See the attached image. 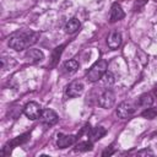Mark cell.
Wrapping results in <instances>:
<instances>
[{
  "label": "cell",
  "mask_w": 157,
  "mask_h": 157,
  "mask_svg": "<svg viewBox=\"0 0 157 157\" xmlns=\"http://www.w3.org/2000/svg\"><path fill=\"white\" fill-rule=\"evenodd\" d=\"M64 47H65V44H61L60 47H56V48L54 49L53 55H52V66H54V65L56 64V61H58V59H59V56H60V54H61Z\"/></svg>",
  "instance_id": "d6986e66"
},
{
  "label": "cell",
  "mask_w": 157,
  "mask_h": 157,
  "mask_svg": "<svg viewBox=\"0 0 157 157\" xmlns=\"http://www.w3.org/2000/svg\"><path fill=\"white\" fill-rule=\"evenodd\" d=\"M141 117L146 118V119H153L157 117V108H145L142 112H141Z\"/></svg>",
  "instance_id": "ac0fdd59"
},
{
  "label": "cell",
  "mask_w": 157,
  "mask_h": 157,
  "mask_svg": "<svg viewBox=\"0 0 157 157\" xmlns=\"http://www.w3.org/2000/svg\"><path fill=\"white\" fill-rule=\"evenodd\" d=\"M25 58H26L27 61L34 64V63H39L40 60H43L44 59V54L39 49H27V52L25 54Z\"/></svg>",
  "instance_id": "8fae6325"
},
{
  "label": "cell",
  "mask_w": 157,
  "mask_h": 157,
  "mask_svg": "<svg viewBox=\"0 0 157 157\" xmlns=\"http://www.w3.org/2000/svg\"><path fill=\"white\" fill-rule=\"evenodd\" d=\"M29 137H31V134H29V132H26V134H22V135H20V136L15 137L13 140L9 141V142L2 147V152H1V155H2V156H9L10 152H11V150H12L15 146L26 144V142L29 140Z\"/></svg>",
  "instance_id": "277c9868"
},
{
  "label": "cell",
  "mask_w": 157,
  "mask_h": 157,
  "mask_svg": "<svg viewBox=\"0 0 157 157\" xmlns=\"http://www.w3.org/2000/svg\"><path fill=\"white\" fill-rule=\"evenodd\" d=\"M148 0H136L135 4H134V11H141L142 7L147 4Z\"/></svg>",
  "instance_id": "44dd1931"
},
{
  "label": "cell",
  "mask_w": 157,
  "mask_h": 157,
  "mask_svg": "<svg viewBox=\"0 0 157 157\" xmlns=\"http://www.w3.org/2000/svg\"><path fill=\"white\" fill-rule=\"evenodd\" d=\"M83 90H85V86H83L82 81L75 80V81H72V82L66 87L65 93H66L67 97L74 98V97H77V96H80V94H82Z\"/></svg>",
  "instance_id": "52a82bcc"
},
{
  "label": "cell",
  "mask_w": 157,
  "mask_h": 157,
  "mask_svg": "<svg viewBox=\"0 0 157 157\" xmlns=\"http://www.w3.org/2000/svg\"><path fill=\"white\" fill-rule=\"evenodd\" d=\"M103 81H104V83L105 85H108V86H112L114 82H115V78H114V75L110 72V71H107L104 75H103Z\"/></svg>",
  "instance_id": "ffe728a7"
},
{
  "label": "cell",
  "mask_w": 157,
  "mask_h": 157,
  "mask_svg": "<svg viewBox=\"0 0 157 157\" xmlns=\"http://www.w3.org/2000/svg\"><path fill=\"white\" fill-rule=\"evenodd\" d=\"M107 44H108V47L110 49H118L120 47V44H121V34H120V32H117V31L112 32L107 38Z\"/></svg>",
  "instance_id": "4fadbf2b"
},
{
  "label": "cell",
  "mask_w": 157,
  "mask_h": 157,
  "mask_svg": "<svg viewBox=\"0 0 157 157\" xmlns=\"http://www.w3.org/2000/svg\"><path fill=\"white\" fill-rule=\"evenodd\" d=\"M135 112H136V105L130 101L121 102L117 108V115L120 119H128V118L132 117L135 114Z\"/></svg>",
  "instance_id": "3957f363"
},
{
  "label": "cell",
  "mask_w": 157,
  "mask_h": 157,
  "mask_svg": "<svg viewBox=\"0 0 157 157\" xmlns=\"http://www.w3.org/2000/svg\"><path fill=\"white\" fill-rule=\"evenodd\" d=\"M39 38V33L31 29H22L12 33L9 38V47L16 52H21L33 45Z\"/></svg>",
  "instance_id": "6da1fadb"
},
{
  "label": "cell",
  "mask_w": 157,
  "mask_h": 157,
  "mask_svg": "<svg viewBox=\"0 0 157 157\" xmlns=\"http://www.w3.org/2000/svg\"><path fill=\"white\" fill-rule=\"evenodd\" d=\"M136 104L142 108H148L153 104V96L151 93H144L137 98Z\"/></svg>",
  "instance_id": "9a60e30c"
},
{
  "label": "cell",
  "mask_w": 157,
  "mask_h": 157,
  "mask_svg": "<svg viewBox=\"0 0 157 157\" xmlns=\"http://www.w3.org/2000/svg\"><path fill=\"white\" fill-rule=\"evenodd\" d=\"M105 134H107L105 128H103V126L99 125V126H96V128L90 129L88 132H87V136H88V140H91L92 142H96L99 139H102Z\"/></svg>",
  "instance_id": "7c38bea8"
},
{
  "label": "cell",
  "mask_w": 157,
  "mask_h": 157,
  "mask_svg": "<svg viewBox=\"0 0 157 157\" xmlns=\"http://www.w3.org/2000/svg\"><path fill=\"white\" fill-rule=\"evenodd\" d=\"M93 148V142L91 140L87 141H81L76 145L75 151H80V152H86V151H91Z\"/></svg>",
  "instance_id": "e0dca14e"
},
{
  "label": "cell",
  "mask_w": 157,
  "mask_h": 157,
  "mask_svg": "<svg viewBox=\"0 0 157 157\" xmlns=\"http://www.w3.org/2000/svg\"><path fill=\"white\" fill-rule=\"evenodd\" d=\"M107 70H108V61L105 59H99L91 66V69L86 74V78L90 82H96L103 77V75L107 72Z\"/></svg>",
  "instance_id": "7a4b0ae2"
},
{
  "label": "cell",
  "mask_w": 157,
  "mask_h": 157,
  "mask_svg": "<svg viewBox=\"0 0 157 157\" xmlns=\"http://www.w3.org/2000/svg\"><path fill=\"white\" fill-rule=\"evenodd\" d=\"M125 13L120 6L119 2H114L112 5V9H110V15H109V22L110 23H114L117 21H120L121 18H124Z\"/></svg>",
  "instance_id": "30bf717a"
},
{
  "label": "cell",
  "mask_w": 157,
  "mask_h": 157,
  "mask_svg": "<svg viewBox=\"0 0 157 157\" xmlns=\"http://www.w3.org/2000/svg\"><path fill=\"white\" fill-rule=\"evenodd\" d=\"M59 120L58 114L53 110V109H43L42 114H40V121L45 125H54L56 124Z\"/></svg>",
  "instance_id": "9c48e42d"
},
{
  "label": "cell",
  "mask_w": 157,
  "mask_h": 157,
  "mask_svg": "<svg viewBox=\"0 0 157 157\" xmlns=\"http://www.w3.org/2000/svg\"><path fill=\"white\" fill-rule=\"evenodd\" d=\"M42 112H43V110H42L40 105H39L37 102H28V103L25 105V108H23L25 115H26L28 119H31V120H36V119L40 118Z\"/></svg>",
  "instance_id": "8992f818"
},
{
  "label": "cell",
  "mask_w": 157,
  "mask_h": 157,
  "mask_svg": "<svg viewBox=\"0 0 157 157\" xmlns=\"http://www.w3.org/2000/svg\"><path fill=\"white\" fill-rule=\"evenodd\" d=\"M137 156H153V152L150 148H145L137 152Z\"/></svg>",
  "instance_id": "7402d4cb"
},
{
  "label": "cell",
  "mask_w": 157,
  "mask_h": 157,
  "mask_svg": "<svg viewBox=\"0 0 157 157\" xmlns=\"http://www.w3.org/2000/svg\"><path fill=\"white\" fill-rule=\"evenodd\" d=\"M65 32L66 33H69V34H74V33H76L80 28H81V23H80V21L77 20V18H70L67 22H66V25H65Z\"/></svg>",
  "instance_id": "5bb4252c"
},
{
  "label": "cell",
  "mask_w": 157,
  "mask_h": 157,
  "mask_svg": "<svg viewBox=\"0 0 157 157\" xmlns=\"http://www.w3.org/2000/svg\"><path fill=\"white\" fill-rule=\"evenodd\" d=\"M114 103H115V93L112 90H108V88L104 90L98 97V104L104 109L112 108Z\"/></svg>",
  "instance_id": "5b68a950"
},
{
  "label": "cell",
  "mask_w": 157,
  "mask_h": 157,
  "mask_svg": "<svg viewBox=\"0 0 157 157\" xmlns=\"http://www.w3.org/2000/svg\"><path fill=\"white\" fill-rule=\"evenodd\" d=\"M77 135H66V134H58V140H56V145L59 148H66L71 145H74L77 140Z\"/></svg>",
  "instance_id": "ba28073f"
},
{
  "label": "cell",
  "mask_w": 157,
  "mask_h": 157,
  "mask_svg": "<svg viewBox=\"0 0 157 157\" xmlns=\"http://www.w3.org/2000/svg\"><path fill=\"white\" fill-rule=\"evenodd\" d=\"M77 69H78V61L75 60V59L66 60V61L63 64V70H64L66 74H74V72H76Z\"/></svg>",
  "instance_id": "2e32d148"
}]
</instances>
